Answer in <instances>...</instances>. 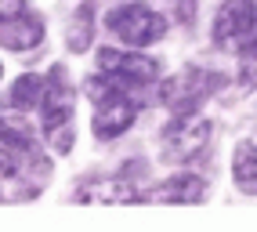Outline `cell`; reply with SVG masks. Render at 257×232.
Wrapping results in <instances>:
<instances>
[{
	"instance_id": "1",
	"label": "cell",
	"mask_w": 257,
	"mask_h": 232,
	"mask_svg": "<svg viewBox=\"0 0 257 232\" xmlns=\"http://www.w3.org/2000/svg\"><path fill=\"white\" fill-rule=\"evenodd\" d=\"M44 138L47 145L55 149L58 156H65L76 142V124H73V112H76V102H73V91L62 84V69H55L47 76V94H44Z\"/></svg>"
},
{
	"instance_id": "2",
	"label": "cell",
	"mask_w": 257,
	"mask_h": 232,
	"mask_svg": "<svg viewBox=\"0 0 257 232\" xmlns=\"http://www.w3.org/2000/svg\"><path fill=\"white\" fill-rule=\"evenodd\" d=\"M87 94L94 98V105H98L94 109V124H91L94 138L112 142V138L123 135V131L134 127V120H138V105L131 102V94H123L119 87L105 84V80H87Z\"/></svg>"
},
{
	"instance_id": "3",
	"label": "cell",
	"mask_w": 257,
	"mask_h": 232,
	"mask_svg": "<svg viewBox=\"0 0 257 232\" xmlns=\"http://www.w3.org/2000/svg\"><path fill=\"white\" fill-rule=\"evenodd\" d=\"M210 142V120L199 112H174V120L163 127V138H160V149H163V160L167 163H192L203 156V149Z\"/></svg>"
},
{
	"instance_id": "4",
	"label": "cell",
	"mask_w": 257,
	"mask_h": 232,
	"mask_svg": "<svg viewBox=\"0 0 257 232\" xmlns=\"http://www.w3.org/2000/svg\"><path fill=\"white\" fill-rule=\"evenodd\" d=\"M105 29L112 37H119L127 47H149V44L163 40L167 19L149 4H119L105 15Z\"/></svg>"
},
{
	"instance_id": "5",
	"label": "cell",
	"mask_w": 257,
	"mask_h": 232,
	"mask_svg": "<svg viewBox=\"0 0 257 232\" xmlns=\"http://www.w3.org/2000/svg\"><path fill=\"white\" fill-rule=\"evenodd\" d=\"M221 84H225V76H221V73L188 65V69H181L178 76H170L167 84L160 87V102L170 112H196V105L207 102L210 91H217Z\"/></svg>"
},
{
	"instance_id": "6",
	"label": "cell",
	"mask_w": 257,
	"mask_h": 232,
	"mask_svg": "<svg viewBox=\"0 0 257 232\" xmlns=\"http://www.w3.org/2000/svg\"><path fill=\"white\" fill-rule=\"evenodd\" d=\"M257 37V0H225L214 15V44L221 51H243Z\"/></svg>"
},
{
	"instance_id": "7",
	"label": "cell",
	"mask_w": 257,
	"mask_h": 232,
	"mask_svg": "<svg viewBox=\"0 0 257 232\" xmlns=\"http://www.w3.org/2000/svg\"><path fill=\"white\" fill-rule=\"evenodd\" d=\"M98 69L109 80H116V84H123V87H145V84H156L160 80V62L149 58V55H134V47L131 51L101 47L98 51Z\"/></svg>"
},
{
	"instance_id": "8",
	"label": "cell",
	"mask_w": 257,
	"mask_h": 232,
	"mask_svg": "<svg viewBox=\"0 0 257 232\" xmlns=\"http://www.w3.org/2000/svg\"><path fill=\"white\" fill-rule=\"evenodd\" d=\"M44 44V22L26 11H0V47L8 51H33Z\"/></svg>"
},
{
	"instance_id": "9",
	"label": "cell",
	"mask_w": 257,
	"mask_h": 232,
	"mask_svg": "<svg viewBox=\"0 0 257 232\" xmlns=\"http://www.w3.org/2000/svg\"><path fill=\"white\" fill-rule=\"evenodd\" d=\"M76 200L83 203H142L145 192H138L127 178H101V181H87Z\"/></svg>"
},
{
	"instance_id": "10",
	"label": "cell",
	"mask_w": 257,
	"mask_h": 232,
	"mask_svg": "<svg viewBox=\"0 0 257 232\" xmlns=\"http://www.w3.org/2000/svg\"><path fill=\"white\" fill-rule=\"evenodd\" d=\"M149 196L160 200V203H203L207 200V181L196 178V174H174V178H167L163 185H156Z\"/></svg>"
},
{
	"instance_id": "11",
	"label": "cell",
	"mask_w": 257,
	"mask_h": 232,
	"mask_svg": "<svg viewBox=\"0 0 257 232\" xmlns=\"http://www.w3.org/2000/svg\"><path fill=\"white\" fill-rule=\"evenodd\" d=\"M0 145L11 149L15 156L40 160L37 156V135H33V127L22 120V116H0Z\"/></svg>"
},
{
	"instance_id": "12",
	"label": "cell",
	"mask_w": 257,
	"mask_h": 232,
	"mask_svg": "<svg viewBox=\"0 0 257 232\" xmlns=\"http://www.w3.org/2000/svg\"><path fill=\"white\" fill-rule=\"evenodd\" d=\"M232 178H235V189H239V192L257 196V142H239V145H235Z\"/></svg>"
},
{
	"instance_id": "13",
	"label": "cell",
	"mask_w": 257,
	"mask_h": 232,
	"mask_svg": "<svg viewBox=\"0 0 257 232\" xmlns=\"http://www.w3.org/2000/svg\"><path fill=\"white\" fill-rule=\"evenodd\" d=\"M44 94H47V80L44 76H37V73H26V76H19L15 80V87H11V94H8V105H15V109H40L44 105Z\"/></svg>"
},
{
	"instance_id": "14",
	"label": "cell",
	"mask_w": 257,
	"mask_h": 232,
	"mask_svg": "<svg viewBox=\"0 0 257 232\" xmlns=\"http://www.w3.org/2000/svg\"><path fill=\"white\" fill-rule=\"evenodd\" d=\"M91 29H94V8L91 4H80L73 15V26H69V47L80 55L91 47Z\"/></svg>"
},
{
	"instance_id": "15",
	"label": "cell",
	"mask_w": 257,
	"mask_h": 232,
	"mask_svg": "<svg viewBox=\"0 0 257 232\" xmlns=\"http://www.w3.org/2000/svg\"><path fill=\"white\" fill-rule=\"evenodd\" d=\"M0 181H19V156L0 145Z\"/></svg>"
},
{
	"instance_id": "16",
	"label": "cell",
	"mask_w": 257,
	"mask_h": 232,
	"mask_svg": "<svg viewBox=\"0 0 257 232\" xmlns=\"http://www.w3.org/2000/svg\"><path fill=\"white\" fill-rule=\"evenodd\" d=\"M0 11H26V0H0Z\"/></svg>"
},
{
	"instance_id": "17",
	"label": "cell",
	"mask_w": 257,
	"mask_h": 232,
	"mask_svg": "<svg viewBox=\"0 0 257 232\" xmlns=\"http://www.w3.org/2000/svg\"><path fill=\"white\" fill-rule=\"evenodd\" d=\"M0 80H4V65H0Z\"/></svg>"
}]
</instances>
